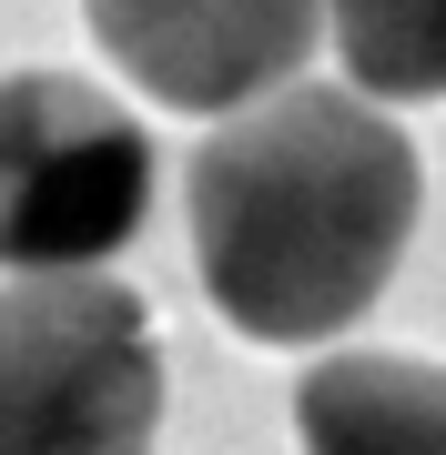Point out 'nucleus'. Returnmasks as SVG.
Segmentation results:
<instances>
[{
	"mask_svg": "<svg viewBox=\"0 0 446 455\" xmlns=\"http://www.w3.org/2000/svg\"><path fill=\"white\" fill-rule=\"evenodd\" d=\"M345 92L385 101H446V0H325Z\"/></svg>",
	"mask_w": 446,
	"mask_h": 455,
	"instance_id": "423d86ee",
	"label": "nucleus"
},
{
	"mask_svg": "<svg viewBox=\"0 0 446 455\" xmlns=\"http://www.w3.org/2000/svg\"><path fill=\"white\" fill-rule=\"evenodd\" d=\"M304 455H446V364L426 355H325L295 385Z\"/></svg>",
	"mask_w": 446,
	"mask_h": 455,
	"instance_id": "39448f33",
	"label": "nucleus"
},
{
	"mask_svg": "<svg viewBox=\"0 0 446 455\" xmlns=\"http://www.w3.org/2000/svg\"><path fill=\"white\" fill-rule=\"evenodd\" d=\"M92 41L112 51L163 112L233 122L254 101L295 92L325 0H82Z\"/></svg>",
	"mask_w": 446,
	"mask_h": 455,
	"instance_id": "20e7f679",
	"label": "nucleus"
},
{
	"mask_svg": "<svg viewBox=\"0 0 446 455\" xmlns=\"http://www.w3.org/2000/svg\"><path fill=\"white\" fill-rule=\"evenodd\" d=\"M163 344L133 283H0V455H152Z\"/></svg>",
	"mask_w": 446,
	"mask_h": 455,
	"instance_id": "7ed1b4c3",
	"label": "nucleus"
},
{
	"mask_svg": "<svg viewBox=\"0 0 446 455\" xmlns=\"http://www.w3.org/2000/svg\"><path fill=\"white\" fill-rule=\"evenodd\" d=\"M152 212V132L82 71L0 82V274L71 283L101 274Z\"/></svg>",
	"mask_w": 446,
	"mask_h": 455,
	"instance_id": "f03ea898",
	"label": "nucleus"
},
{
	"mask_svg": "<svg viewBox=\"0 0 446 455\" xmlns=\"http://www.w3.org/2000/svg\"><path fill=\"white\" fill-rule=\"evenodd\" d=\"M193 263L233 334L325 344L396 283L426 212V163L345 82H295L203 132L193 182Z\"/></svg>",
	"mask_w": 446,
	"mask_h": 455,
	"instance_id": "f257e3e1",
	"label": "nucleus"
}]
</instances>
